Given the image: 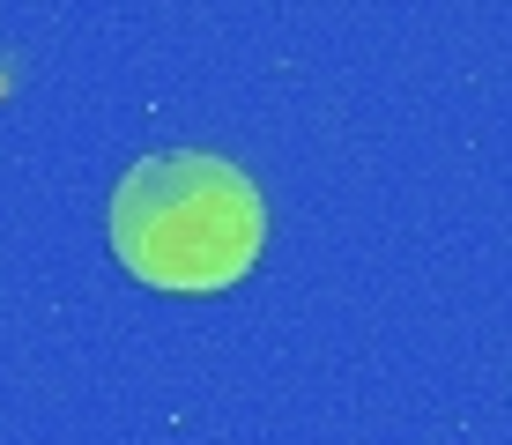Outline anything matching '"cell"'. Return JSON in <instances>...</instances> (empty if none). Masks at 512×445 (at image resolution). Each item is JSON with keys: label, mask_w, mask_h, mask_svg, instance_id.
<instances>
[{"label": "cell", "mask_w": 512, "mask_h": 445, "mask_svg": "<svg viewBox=\"0 0 512 445\" xmlns=\"http://www.w3.org/2000/svg\"><path fill=\"white\" fill-rule=\"evenodd\" d=\"M112 253L134 282L179 297H216L253 275L268 245V201L253 171L216 149H156L112 186Z\"/></svg>", "instance_id": "cell-1"}]
</instances>
